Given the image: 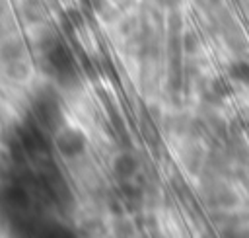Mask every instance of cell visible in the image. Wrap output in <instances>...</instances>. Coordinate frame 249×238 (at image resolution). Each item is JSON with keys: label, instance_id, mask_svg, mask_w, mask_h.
Segmentation results:
<instances>
[{"label": "cell", "instance_id": "obj_7", "mask_svg": "<svg viewBox=\"0 0 249 238\" xmlns=\"http://www.w3.org/2000/svg\"><path fill=\"white\" fill-rule=\"evenodd\" d=\"M224 146L233 164H249V142L243 135H230L224 140Z\"/></svg>", "mask_w": 249, "mask_h": 238}, {"label": "cell", "instance_id": "obj_13", "mask_svg": "<svg viewBox=\"0 0 249 238\" xmlns=\"http://www.w3.org/2000/svg\"><path fill=\"white\" fill-rule=\"evenodd\" d=\"M200 49V37L195 29H187L183 31V51L185 55H195Z\"/></svg>", "mask_w": 249, "mask_h": 238}, {"label": "cell", "instance_id": "obj_8", "mask_svg": "<svg viewBox=\"0 0 249 238\" xmlns=\"http://www.w3.org/2000/svg\"><path fill=\"white\" fill-rule=\"evenodd\" d=\"M183 164L191 174H202L204 166H206V152L200 144L193 142L185 148L183 152Z\"/></svg>", "mask_w": 249, "mask_h": 238}, {"label": "cell", "instance_id": "obj_4", "mask_svg": "<svg viewBox=\"0 0 249 238\" xmlns=\"http://www.w3.org/2000/svg\"><path fill=\"white\" fill-rule=\"evenodd\" d=\"M54 146L62 158H78L80 154L86 152L88 139L76 127H60V129H56Z\"/></svg>", "mask_w": 249, "mask_h": 238}, {"label": "cell", "instance_id": "obj_21", "mask_svg": "<svg viewBox=\"0 0 249 238\" xmlns=\"http://www.w3.org/2000/svg\"><path fill=\"white\" fill-rule=\"evenodd\" d=\"M247 131H249V125H247Z\"/></svg>", "mask_w": 249, "mask_h": 238}, {"label": "cell", "instance_id": "obj_2", "mask_svg": "<svg viewBox=\"0 0 249 238\" xmlns=\"http://www.w3.org/2000/svg\"><path fill=\"white\" fill-rule=\"evenodd\" d=\"M200 176V197L212 211H231L239 205V195L230 185V179L212 176L208 172H202Z\"/></svg>", "mask_w": 249, "mask_h": 238}, {"label": "cell", "instance_id": "obj_6", "mask_svg": "<svg viewBox=\"0 0 249 238\" xmlns=\"http://www.w3.org/2000/svg\"><path fill=\"white\" fill-rule=\"evenodd\" d=\"M35 113L39 117V121L49 127V129H60V107L56 105V101L43 98L35 103Z\"/></svg>", "mask_w": 249, "mask_h": 238}, {"label": "cell", "instance_id": "obj_19", "mask_svg": "<svg viewBox=\"0 0 249 238\" xmlns=\"http://www.w3.org/2000/svg\"><path fill=\"white\" fill-rule=\"evenodd\" d=\"M247 218H249V199H247V215H245Z\"/></svg>", "mask_w": 249, "mask_h": 238}, {"label": "cell", "instance_id": "obj_15", "mask_svg": "<svg viewBox=\"0 0 249 238\" xmlns=\"http://www.w3.org/2000/svg\"><path fill=\"white\" fill-rule=\"evenodd\" d=\"M195 2V6L198 8V10H202L204 14H214V12H218L222 6H224V0H193Z\"/></svg>", "mask_w": 249, "mask_h": 238}, {"label": "cell", "instance_id": "obj_20", "mask_svg": "<svg viewBox=\"0 0 249 238\" xmlns=\"http://www.w3.org/2000/svg\"><path fill=\"white\" fill-rule=\"evenodd\" d=\"M245 191H247V199H249V185H245Z\"/></svg>", "mask_w": 249, "mask_h": 238}, {"label": "cell", "instance_id": "obj_10", "mask_svg": "<svg viewBox=\"0 0 249 238\" xmlns=\"http://www.w3.org/2000/svg\"><path fill=\"white\" fill-rule=\"evenodd\" d=\"M23 55H25V47L19 39H10V41L2 43V47H0V60L4 64L14 62L18 59H23Z\"/></svg>", "mask_w": 249, "mask_h": 238}, {"label": "cell", "instance_id": "obj_11", "mask_svg": "<svg viewBox=\"0 0 249 238\" xmlns=\"http://www.w3.org/2000/svg\"><path fill=\"white\" fill-rule=\"evenodd\" d=\"M206 86L216 94V96H220L222 99H228L231 94H233V88H231V84H230V76L226 74V76H214V78H210L208 82H206Z\"/></svg>", "mask_w": 249, "mask_h": 238}, {"label": "cell", "instance_id": "obj_3", "mask_svg": "<svg viewBox=\"0 0 249 238\" xmlns=\"http://www.w3.org/2000/svg\"><path fill=\"white\" fill-rule=\"evenodd\" d=\"M45 57H47V62H49L51 70H53L60 80L70 82V80L76 78L74 57H72V53L66 49V45H62V43L56 41V39H51Z\"/></svg>", "mask_w": 249, "mask_h": 238}, {"label": "cell", "instance_id": "obj_17", "mask_svg": "<svg viewBox=\"0 0 249 238\" xmlns=\"http://www.w3.org/2000/svg\"><path fill=\"white\" fill-rule=\"evenodd\" d=\"M76 12H78V10H70V12H68V16L72 18V21H74V25H80V23H82L84 20H82V16H80V14H76Z\"/></svg>", "mask_w": 249, "mask_h": 238}, {"label": "cell", "instance_id": "obj_12", "mask_svg": "<svg viewBox=\"0 0 249 238\" xmlns=\"http://www.w3.org/2000/svg\"><path fill=\"white\" fill-rule=\"evenodd\" d=\"M6 72H8V78H12V80H25L31 74V66L25 59H18V60L6 64Z\"/></svg>", "mask_w": 249, "mask_h": 238}, {"label": "cell", "instance_id": "obj_14", "mask_svg": "<svg viewBox=\"0 0 249 238\" xmlns=\"http://www.w3.org/2000/svg\"><path fill=\"white\" fill-rule=\"evenodd\" d=\"M165 25H167V31H173V33H183L185 20H183V14L179 12V8L169 10L167 20H165Z\"/></svg>", "mask_w": 249, "mask_h": 238}, {"label": "cell", "instance_id": "obj_5", "mask_svg": "<svg viewBox=\"0 0 249 238\" xmlns=\"http://www.w3.org/2000/svg\"><path fill=\"white\" fill-rule=\"evenodd\" d=\"M111 168H113V174L119 181H126V179L136 178V174L140 170V164H138V158L132 152H119L113 158Z\"/></svg>", "mask_w": 249, "mask_h": 238}, {"label": "cell", "instance_id": "obj_18", "mask_svg": "<svg viewBox=\"0 0 249 238\" xmlns=\"http://www.w3.org/2000/svg\"><path fill=\"white\" fill-rule=\"evenodd\" d=\"M6 10H8V2L6 0H0V18L6 14Z\"/></svg>", "mask_w": 249, "mask_h": 238}, {"label": "cell", "instance_id": "obj_1", "mask_svg": "<svg viewBox=\"0 0 249 238\" xmlns=\"http://www.w3.org/2000/svg\"><path fill=\"white\" fill-rule=\"evenodd\" d=\"M212 25L216 29V33L222 37L224 45L235 55V57H243L249 51V39L245 29L241 27V23L237 21V18L228 10V8H220L218 12L210 14Z\"/></svg>", "mask_w": 249, "mask_h": 238}, {"label": "cell", "instance_id": "obj_9", "mask_svg": "<svg viewBox=\"0 0 249 238\" xmlns=\"http://www.w3.org/2000/svg\"><path fill=\"white\" fill-rule=\"evenodd\" d=\"M226 74L230 76L231 82H237V84L249 88V60H247V59L237 57L235 60H231V62L228 64Z\"/></svg>", "mask_w": 249, "mask_h": 238}, {"label": "cell", "instance_id": "obj_16", "mask_svg": "<svg viewBox=\"0 0 249 238\" xmlns=\"http://www.w3.org/2000/svg\"><path fill=\"white\" fill-rule=\"evenodd\" d=\"M156 2H158L160 8H165L167 12L169 10H175V8H179L183 4V0H156Z\"/></svg>", "mask_w": 249, "mask_h": 238}]
</instances>
